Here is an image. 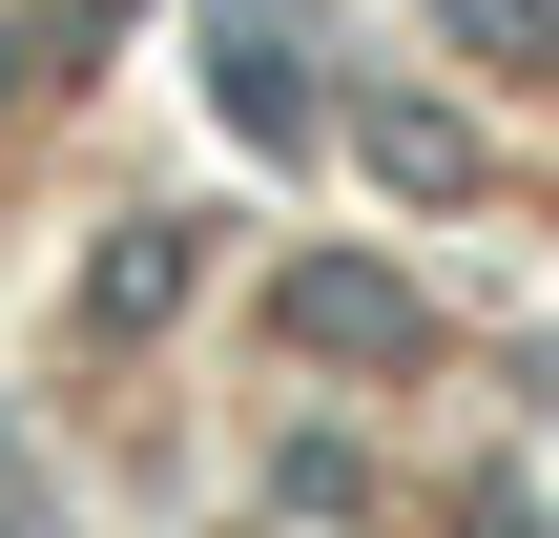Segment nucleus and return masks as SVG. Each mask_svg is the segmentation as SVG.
Segmentation results:
<instances>
[{"label":"nucleus","instance_id":"f257e3e1","mask_svg":"<svg viewBox=\"0 0 559 538\" xmlns=\"http://www.w3.org/2000/svg\"><path fill=\"white\" fill-rule=\"evenodd\" d=\"M290 332H311V352H394V332H415V311H394V290H373V270H290Z\"/></svg>","mask_w":559,"mask_h":538}]
</instances>
